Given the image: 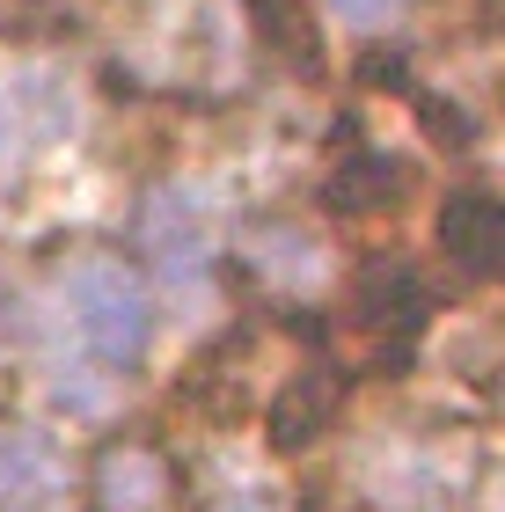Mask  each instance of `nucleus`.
<instances>
[{"label": "nucleus", "instance_id": "7", "mask_svg": "<svg viewBox=\"0 0 505 512\" xmlns=\"http://www.w3.org/2000/svg\"><path fill=\"white\" fill-rule=\"evenodd\" d=\"M403 191H410V169L396 154H381V147L344 154L330 169V183H323V198L337 213H388V205H403Z\"/></svg>", "mask_w": 505, "mask_h": 512}, {"label": "nucleus", "instance_id": "2", "mask_svg": "<svg viewBox=\"0 0 505 512\" xmlns=\"http://www.w3.org/2000/svg\"><path fill=\"white\" fill-rule=\"evenodd\" d=\"M425 315H432V286H425L410 264H366V271H359V286H352V322H359L374 344L403 352V344L425 330Z\"/></svg>", "mask_w": 505, "mask_h": 512}, {"label": "nucleus", "instance_id": "10", "mask_svg": "<svg viewBox=\"0 0 505 512\" xmlns=\"http://www.w3.org/2000/svg\"><path fill=\"white\" fill-rule=\"evenodd\" d=\"M242 256H249V271H264V278H279V286H293L308 264H315V242L301 235V227H249L242 235Z\"/></svg>", "mask_w": 505, "mask_h": 512}, {"label": "nucleus", "instance_id": "8", "mask_svg": "<svg viewBox=\"0 0 505 512\" xmlns=\"http://www.w3.org/2000/svg\"><path fill=\"white\" fill-rule=\"evenodd\" d=\"M330 417H337L330 366H308V374H293L279 395H271V439H279V447H308V439H323Z\"/></svg>", "mask_w": 505, "mask_h": 512}, {"label": "nucleus", "instance_id": "4", "mask_svg": "<svg viewBox=\"0 0 505 512\" xmlns=\"http://www.w3.org/2000/svg\"><path fill=\"white\" fill-rule=\"evenodd\" d=\"M176 469L154 439H118L96 461V512H169Z\"/></svg>", "mask_w": 505, "mask_h": 512}, {"label": "nucleus", "instance_id": "5", "mask_svg": "<svg viewBox=\"0 0 505 512\" xmlns=\"http://www.w3.org/2000/svg\"><path fill=\"white\" fill-rule=\"evenodd\" d=\"M66 491V454L37 425H0V512H44Z\"/></svg>", "mask_w": 505, "mask_h": 512}, {"label": "nucleus", "instance_id": "9", "mask_svg": "<svg viewBox=\"0 0 505 512\" xmlns=\"http://www.w3.org/2000/svg\"><path fill=\"white\" fill-rule=\"evenodd\" d=\"M249 22H257L293 66H323V37H315L308 0H249Z\"/></svg>", "mask_w": 505, "mask_h": 512}, {"label": "nucleus", "instance_id": "11", "mask_svg": "<svg viewBox=\"0 0 505 512\" xmlns=\"http://www.w3.org/2000/svg\"><path fill=\"white\" fill-rule=\"evenodd\" d=\"M330 8L352 22V30H388V22L403 15V0H330Z\"/></svg>", "mask_w": 505, "mask_h": 512}, {"label": "nucleus", "instance_id": "3", "mask_svg": "<svg viewBox=\"0 0 505 512\" xmlns=\"http://www.w3.org/2000/svg\"><path fill=\"white\" fill-rule=\"evenodd\" d=\"M440 249L484 286H505V198L498 191H454L440 205Z\"/></svg>", "mask_w": 505, "mask_h": 512}, {"label": "nucleus", "instance_id": "6", "mask_svg": "<svg viewBox=\"0 0 505 512\" xmlns=\"http://www.w3.org/2000/svg\"><path fill=\"white\" fill-rule=\"evenodd\" d=\"M140 249L154 264H205V249H213V213H205L198 191H154L147 213H140Z\"/></svg>", "mask_w": 505, "mask_h": 512}, {"label": "nucleus", "instance_id": "1", "mask_svg": "<svg viewBox=\"0 0 505 512\" xmlns=\"http://www.w3.org/2000/svg\"><path fill=\"white\" fill-rule=\"evenodd\" d=\"M59 308H66V322H74V337L88 344V359L118 366V374L147 359L154 300H147L140 271H132L125 256H110V249L66 256V271H59Z\"/></svg>", "mask_w": 505, "mask_h": 512}, {"label": "nucleus", "instance_id": "13", "mask_svg": "<svg viewBox=\"0 0 505 512\" xmlns=\"http://www.w3.org/2000/svg\"><path fill=\"white\" fill-rule=\"evenodd\" d=\"M491 512H505V491H498V498H491Z\"/></svg>", "mask_w": 505, "mask_h": 512}, {"label": "nucleus", "instance_id": "12", "mask_svg": "<svg viewBox=\"0 0 505 512\" xmlns=\"http://www.w3.org/2000/svg\"><path fill=\"white\" fill-rule=\"evenodd\" d=\"M220 512H286L279 498H264V491H242V498H227Z\"/></svg>", "mask_w": 505, "mask_h": 512}]
</instances>
